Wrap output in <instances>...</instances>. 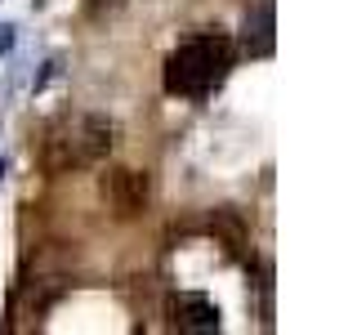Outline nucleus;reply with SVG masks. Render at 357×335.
Listing matches in <instances>:
<instances>
[{"label":"nucleus","instance_id":"obj_1","mask_svg":"<svg viewBox=\"0 0 357 335\" xmlns=\"http://www.w3.org/2000/svg\"><path fill=\"white\" fill-rule=\"evenodd\" d=\"M232 67V40L223 31H197L165 59V89L178 98H201L215 85H223Z\"/></svg>","mask_w":357,"mask_h":335},{"label":"nucleus","instance_id":"obj_2","mask_svg":"<svg viewBox=\"0 0 357 335\" xmlns=\"http://www.w3.org/2000/svg\"><path fill=\"white\" fill-rule=\"evenodd\" d=\"M107 152H112V121L103 117L59 121L40 148V170L67 174V170H81V165H98Z\"/></svg>","mask_w":357,"mask_h":335},{"label":"nucleus","instance_id":"obj_3","mask_svg":"<svg viewBox=\"0 0 357 335\" xmlns=\"http://www.w3.org/2000/svg\"><path fill=\"white\" fill-rule=\"evenodd\" d=\"M152 197V179L139 170H107L103 174V201L112 206L116 219H134Z\"/></svg>","mask_w":357,"mask_h":335},{"label":"nucleus","instance_id":"obj_4","mask_svg":"<svg viewBox=\"0 0 357 335\" xmlns=\"http://www.w3.org/2000/svg\"><path fill=\"white\" fill-rule=\"evenodd\" d=\"M170 313H174V327L178 331H219V308L210 304L206 295L183 290V295L170 299Z\"/></svg>","mask_w":357,"mask_h":335},{"label":"nucleus","instance_id":"obj_5","mask_svg":"<svg viewBox=\"0 0 357 335\" xmlns=\"http://www.w3.org/2000/svg\"><path fill=\"white\" fill-rule=\"evenodd\" d=\"M210 232H215V241H223L228 251H241V246L250 241V228H245L241 210H232V206H219L215 215H210Z\"/></svg>","mask_w":357,"mask_h":335},{"label":"nucleus","instance_id":"obj_6","mask_svg":"<svg viewBox=\"0 0 357 335\" xmlns=\"http://www.w3.org/2000/svg\"><path fill=\"white\" fill-rule=\"evenodd\" d=\"M245 50L250 54H273V9L268 5L245 14Z\"/></svg>","mask_w":357,"mask_h":335},{"label":"nucleus","instance_id":"obj_7","mask_svg":"<svg viewBox=\"0 0 357 335\" xmlns=\"http://www.w3.org/2000/svg\"><path fill=\"white\" fill-rule=\"evenodd\" d=\"M14 50V27H0V54Z\"/></svg>","mask_w":357,"mask_h":335},{"label":"nucleus","instance_id":"obj_8","mask_svg":"<svg viewBox=\"0 0 357 335\" xmlns=\"http://www.w3.org/2000/svg\"><path fill=\"white\" fill-rule=\"evenodd\" d=\"M0 179H5V161H0Z\"/></svg>","mask_w":357,"mask_h":335}]
</instances>
